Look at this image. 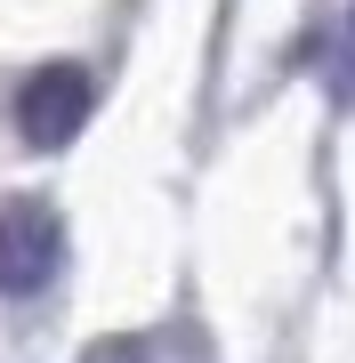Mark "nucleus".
I'll return each instance as SVG.
<instances>
[{
  "label": "nucleus",
  "instance_id": "nucleus-2",
  "mask_svg": "<svg viewBox=\"0 0 355 363\" xmlns=\"http://www.w3.org/2000/svg\"><path fill=\"white\" fill-rule=\"evenodd\" d=\"M57 267H65V226H57V210L40 202V194L0 202V298L49 291Z\"/></svg>",
  "mask_w": 355,
  "mask_h": 363
},
{
  "label": "nucleus",
  "instance_id": "nucleus-4",
  "mask_svg": "<svg viewBox=\"0 0 355 363\" xmlns=\"http://www.w3.org/2000/svg\"><path fill=\"white\" fill-rule=\"evenodd\" d=\"M81 363H145V347H137V339H97Z\"/></svg>",
  "mask_w": 355,
  "mask_h": 363
},
{
  "label": "nucleus",
  "instance_id": "nucleus-3",
  "mask_svg": "<svg viewBox=\"0 0 355 363\" xmlns=\"http://www.w3.org/2000/svg\"><path fill=\"white\" fill-rule=\"evenodd\" d=\"M323 81H331V105H339V113H355V16L339 25V40H331V65H323Z\"/></svg>",
  "mask_w": 355,
  "mask_h": 363
},
{
  "label": "nucleus",
  "instance_id": "nucleus-1",
  "mask_svg": "<svg viewBox=\"0 0 355 363\" xmlns=\"http://www.w3.org/2000/svg\"><path fill=\"white\" fill-rule=\"evenodd\" d=\"M89 113H97V81H89V65H73V57L33 65L16 81V130H25V145H40V154L73 145L89 130Z\"/></svg>",
  "mask_w": 355,
  "mask_h": 363
}]
</instances>
